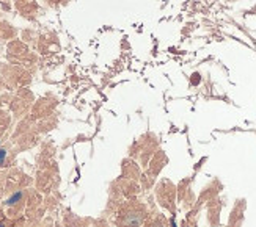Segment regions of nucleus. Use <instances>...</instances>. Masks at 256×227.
<instances>
[{
    "label": "nucleus",
    "mask_w": 256,
    "mask_h": 227,
    "mask_svg": "<svg viewBox=\"0 0 256 227\" xmlns=\"http://www.w3.org/2000/svg\"><path fill=\"white\" fill-rule=\"evenodd\" d=\"M144 215H146L144 210L140 206H136L123 215V220H120V224L123 227H140L144 220Z\"/></svg>",
    "instance_id": "f257e3e1"
},
{
    "label": "nucleus",
    "mask_w": 256,
    "mask_h": 227,
    "mask_svg": "<svg viewBox=\"0 0 256 227\" xmlns=\"http://www.w3.org/2000/svg\"><path fill=\"white\" fill-rule=\"evenodd\" d=\"M19 198H20V193H18V195H14L13 198H11V199L8 201V204H10V206H11V204H14V202H16V201H18Z\"/></svg>",
    "instance_id": "f03ea898"
},
{
    "label": "nucleus",
    "mask_w": 256,
    "mask_h": 227,
    "mask_svg": "<svg viewBox=\"0 0 256 227\" xmlns=\"http://www.w3.org/2000/svg\"><path fill=\"white\" fill-rule=\"evenodd\" d=\"M5 155H6V152L5 151H0V163L4 162V158H5Z\"/></svg>",
    "instance_id": "7ed1b4c3"
},
{
    "label": "nucleus",
    "mask_w": 256,
    "mask_h": 227,
    "mask_svg": "<svg viewBox=\"0 0 256 227\" xmlns=\"http://www.w3.org/2000/svg\"><path fill=\"white\" fill-rule=\"evenodd\" d=\"M0 227H2V224H0Z\"/></svg>",
    "instance_id": "20e7f679"
}]
</instances>
